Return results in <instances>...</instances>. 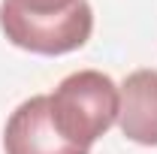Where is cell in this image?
<instances>
[{"label": "cell", "instance_id": "cell-3", "mask_svg": "<svg viewBox=\"0 0 157 154\" xmlns=\"http://www.w3.org/2000/svg\"><path fill=\"white\" fill-rule=\"evenodd\" d=\"M3 148L6 154H88V148H78L58 133L48 97H30L9 115L3 130Z\"/></svg>", "mask_w": 157, "mask_h": 154}, {"label": "cell", "instance_id": "cell-1", "mask_svg": "<svg viewBox=\"0 0 157 154\" xmlns=\"http://www.w3.org/2000/svg\"><path fill=\"white\" fill-rule=\"evenodd\" d=\"M52 121L58 133L78 148H88L118 121L121 91L100 70H78L55 88L48 97Z\"/></svg>", "mask_w": 157, "mask_h": 154}, {"label": "cell", "instance_id": "cell-4", "mask_svg": "<svg viewBox=\"0 0 157 154\" xmlns=\"http://www.w3.org/2000/svg\"><path fill=\"white\" fill-rule=\"evenodd\" d=\"M118 127L130 142L157 145V70H136L124 79Z\"/></svg>", "mask_w": 157, "mask_h": 154}, {"label": "cell", "instance_id": "cell-5", "mask_svg": "<svg viewBox=\"0 0 157 154\" xmlns=\"http://www.w3.org/2000/svg\"><path fill=\"white\" fill-rule=\"evenodd\" d=\"M21 12H33V15H52V12H63L78 0H6Z\"/></svg>", "mask_w": 157, "mask_h": 154}, {"label": "cell", "instance_id": "cell-2", "mask_svg": "<svg viewBox=\"0 0 157 154\" xmlns=\"http://www.w3.org/2000/svg\"><path fill=\"white\" fill-rule=\"evenodd\" d=\"M0 27L12 45H18L24 52L33 55H67L82 48L91 30H94V12L88 0H78L63 12L52 15H33V12H21L12 3L3 0L0 6Z\"/></svg>", "mask_w": 157, "mask_h": 154}]
</instances>
